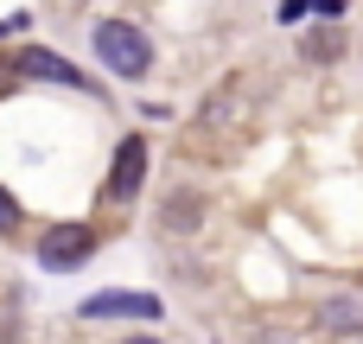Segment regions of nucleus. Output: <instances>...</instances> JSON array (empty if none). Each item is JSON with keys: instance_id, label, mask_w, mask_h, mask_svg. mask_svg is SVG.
Returning <instances> with one entry per match:
<instances>
[{"instance_id": "3", "label": "nucleus", "mask_w": 363, "mask_h": 344, "mask_svg": "<svg viewBox=\"0 0 363 344\" xmlns=\"http://www.w3.org/2000/svg\"><path fill=\"white\" fill-rule=\"evenodd\" d=\"M13 70L19 77H38V83H70V89H96L70 57H57V51H45V45H26L19 57H13Z\"/></svg>"}, {"instance_id": "9", "label": "nucleus", "mask_w": 363, "mask_h": 344, "mask_svg": "<svg viewBox=\"0 0 363 344\" xmlns=\"http://www.w3.org/2000/svg\"><path fill=\"white\" fill-rule=\"evenodd\" d=\"M19 223H26V211H19V198H13V192L0 185V236H13Z\"/></svg>"}, {"instance_id": "7", "label": "nucleus", "mask_w": 363, "mask_h": 344, "mask_svg": "<svg viewBox=\"0 0 363 344\" xmlns=\"http://www.w3.org/2000/svg\"><path fill=\"white\" fill-rule=\"evenodd\" d=\"M160 217H166V230H172V236H191V230L204 223V198L179 192V198H166V211H160Z\"/></svg>"}, {"instance_id": "6", "label": "nucleus", "mask_w": 363, "mask_h": 344, "mask_svg": "<svg viewBox=\"0 0 363 344\" xmlns=\"http://www.w3.org/2000/svg\"><path fill=\"white\" fill-rule=\"evenodd\" d=\"M319 326H325L332 338H351V332H363V300H357V294H332V300L319 306Z\"/></svg>"}, {"instance_id": "1", "label": "nucleus", "mask_w": 363, "mask_h": 344, "mask_svg": "<svg viewBox=\"0 0 363 344\" xmlns=\"http://www.w3.org/2000/svg\"><path fill=\"white\" fill-rule=\"evenodd\" d=\"M96 57L115 70V77H147L153 70V45L134 19H102L96 26Z\"/></svg>"}, {"instance_id": "10", "label": "nucleus", "mask_w": 363, "mask_h": 344, "mask_svg": "<svg viewBox=\"0 0 363 344\" xmlns=\"http://www.w3.org/2000/svg\"><path fill=\"white\" fill-rule=\"evenodd\" d=\"M121 344H160V338H153V332H134V338H121Z\"/></svg>"}, {"instance_id": "4", "label": "nucleus", "mask_w": 363, "mask_h": 344, "mask_svg": "<svg viewBox=\"0 0 363 344\" xmlns=\"http://www.w3.org/2000/svg\"><path fill=\"white\" fill-rule=\"evenodd\" d=\"M140 185H147V140H140V134H128V140L115 147V166H108V198H121V204H128Z\"/></svg>"}, {"instance_id": "2", "label": "nucleus", "mask_w": 363, "mask_h": 344, "mask_svg": "<svg viewBox=\"0 0 363 344\" xmlns=\"http://www.w3.org/2000/svg\"><path fill=\"white\" fill-rule=\"evenodd\" d=\"M89 249H96V230H83V223H57V230H45V236H38V268H51V274L83 268V262H89Z\"/></svg>"}, {"instance_id": "5", "label": "nucleus", "mask_w": 363, "mask_h": 344, "mask_svg": "<svg viewBox=\"0 0 363 344\" xmlns=\"http://www.w3.org/2000/svg\"><path fill=\"white\" fill-rule=\"evenodd\" d=\"M83 319H160V300L153 294H89Z\"/></svg>"}, {"instance_id": "8", "label": "nucleus", "mask_w": 363, "mask_h": 344, "mask_svg": "<svg viewBox=\"0 0 363 344\" xmlns=\"http://www.w3.org/2000/svg\"><path fill=\"white\" fill-rule=\"evenodd\" d=\"M300 51H306L313 64H332V57L345 51V32H338V26H319V32H313V38L300 45Z\"/></svg>"}]
</instances>
